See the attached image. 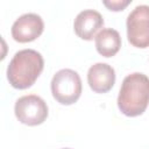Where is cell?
Segmentation results:
<instances>
[{"label":"cell","instance_id":"1","mask_svg":"<svg viewBox=\"0 0 149 149\" xmlns=\"http://www.w3.org/2000/svg\"><path fill=\"white\" fill-rule=\"evenodd\" d=\"M149 105V77L141 72H134L122 80L118 107L126 116H139L144 113Z\"/></svg>","mask_w":149,"mask_h":149},{"label":"cell","instance_id":"2","mask_svg":"<svg viewBox=\"0 0 149 149\" xmlns=\"http://www.w3.org/2000/svg\"><path fill=\"white\" fill-rule=\"evenodd\" d=\"M44 68L42 55L34 49H23L15 52L7 68V79L17 90L34 85Z\"/></svg>","mask_w":149,"mask_h":149},{"label":"cell","instance_id":"3","mask_svg":"<svg viewBox=\"0 0 149 149\" xmlns=\"http://www.w3.org/2000/svg\"><path fill=\"white\" fill-rule=\"evenodd\" d=\"M81 79L78 72L71 69L57 71L51 79V93L54 99L61 105H72L77 102L81 94Z\"/></svg>","mask_w":149,"mask_h":149},{"label":"cell","instance_id":"4","mask_svg":"<svg viewBox=\"0 0 149 149\" xmlns=\"http://www.w3.org/2000/svg\"><path fill=\"white\" fill-rule=\"evenodd\" d=\"M127 38L128 42L140 49L149 47V6H136L127 16Z\"/></svg>","mask_w":149,"mask_h":149},{"label":"cell","instance_id":"5","mask_svg":"<svg viewBox=\"0 0 149 149\" xmlns=\"http://www.w3.org/2000/svg\"><path fill=\"white\" fill-rule=\"evenodd\" d=\"M16 119L27 126H37L43 123L48 118L47 102L36 94L20 97L14 106Z\"/></svg>","mask_w":149,"mask_h":149},{"label":"cell","instance_id":"6","mask_svg":"<svg viewBox=\"0 0 149 149\" xmlns=\"http://www.w3.org/2000/svg\"><path fill=\"white\" fill-rule=\"evenodd\" d=\"M44 29L43 20L35 13H27L19 16L10 29L12 37L20 43H27L41 36Z\"/></svg>","mask_w":149,"mask_h":149},{"label":"cell","instance_id":"7","mask_svg":"<svg viewBox=\"0 0 149 149\" xmlns=\"http://www.w3.org/2000/svg\"><path fill=\"white\" fill-rule=\"evenodd\" d=\"M104 19L101 14L94 9L81 10L74 19L73 29L78 37L85 41H91L97 36V33L102 28Z\"/></svg>","mask_w":149,"mask_h":149},{"label":"cell","instance_id":"8","mask_svg":"<svg viewBox=\"0 0 149 149\" xmlns=\"http://www.w3.org/2000/svg\"><path fill=\"white\" fill-rule=\"evenodd\" d=\"M87 83L95 93H107L115 84V71L106 63H95L87 71Z\"/></svg>","mask_w":149,"mask_h":149},{"label":"cell","instance_id":"9","mask_svg":"<svg viewBox=\"0 0 149 149\" xmlns=\"http://www.w3.org/2000/svg\"><path fill=\"white\" fill-rule=\"evenodd\" d=\"M95 40V49L102 57H113L115 56L121 48V37L118 30L113 28H104L101 29Z\"/></svg>","mask_w":149,"mask_h":149},{"label":"cell","instance_id":"10","mask_svg":"<svg viewBox=\"0 0 149 149\" xmlns=\"http://www.w3.org/2000/svg\"><path fill=\"white\" fill-rule=\"evenodd\" d=\"M132 2V0H104L102 3L104 6H106L109 10L113 12H120L123 10L129 3Z\"/></svg>","mask_w":149,"mask_h":149},{"label":"cell","instance_id":"11","mask_svg":"<svg viewBox=\"0 0 149 149\" xmlns=\"http://www.w3.org/2000/svg\"><path fill=\"white\" fill-rule=\"evenodd\" d=\"M63 149H70V148H63Z\"/></svg>","mask_w":149,"mask_h":149}]
</instances>
